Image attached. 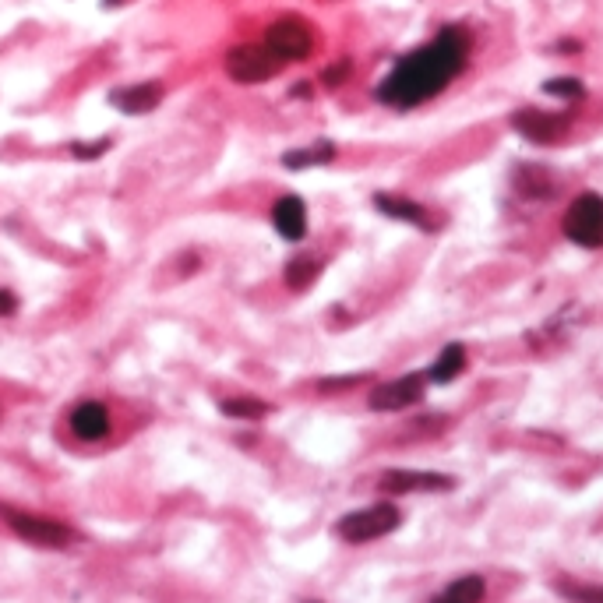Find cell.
<instances>
[{
  "label": "cell",
  "instance_id": "obj_1",
  "mask_svg": "<svg viewBox=\"0 0 603 603\" xmlns=\"http://www.w3.org/2000/svg\"><path fill=\"white\" fill-rule=\"evenodd\" d=\"M469 57V36L455 25L441 29L420 50L406 53L399 64L392 67V75L378 85V99L395 110H413V106L427 103L438 92H445L455 82Z\"/></svg>",
  "mask_w": 603,
  "mask_h": 603
},
{
  "label": "cell",
  "instance_id": "obj_2",
  "mask_svg": "<svg viewBox=\"0 0 603 603\" xmlns=\"http://www.w3.org/2000/svg\"><path fill=\"white\" fill-rule=\"evenodd\" d=\"M402 522V512L388 501H378V505L357 508V512L343 515L335 522V536L346 540V544H371V540H381V536L395 533Z\"/></svg>",
  "mask_w": 603,
  "mask_h": 603
},
{
  "label": "cell",
  "instance_id": "obj_3",
  "mask_svg": "<svg viewBox=\"0 0 603 603\" xmlns=\"http://www.w3.org/2000/svg\"><path fill=\"white\" fill-rule=\"evenodd\" d=\"M0 519L8 522L11 533L22 536L25 544H36V547H50V551H64L78 540V533L71 526L57 519H46V515H32V512H18V508H0Z\"/></svg>",
  "mask_w": 603,
  "mask_h": 603
},
{
  "label": "cell",
  "instance_id": "obj_4",
  "mask_svg": "<svg viewBox=\"0 0 603 603\" xmlns=\"http://www.w3.org/2000/svg\"><path fill=\"white\" fill-rule=\"evenodd\" d=\"M561 230L568 233V240L589 251H600L603 247V198L593 191L579 194V198L568 205L565 219H561Z\"/></svg>",
  "mask_w": 603,
  "mask_h": 603
},
{
  "label": "cell",
  "instance_id": "obj_5",
  "mask_svg": "<svg viewBox=\"0 0 603 603\" xmlns=\"http://www.w3.org/2000/svg\"><path fill=\"white\" fill-rule=\"evenodd\" d=\"M283 71V60L268 50L265 43H244L226 53V75L240 85H261Z\"/></svg>",
  "mask_w": 603,
  "mask_h": 603
},
{
  "label": "cell",
  "instance_id": "obj_6",
  "mask_svg": "<svg viewBox=\"0 0 603 603\" xmlns=\"http://www.w3.org/2000/svg\"><path fill=\"white\" fill-rule=\"evenodd\" d=\"M265 46L276 53L283 64H293V60H307V57H311L314 32H311V25H307L304 18L286 15V18H279V22L268 25Z\"/></svg>",
  "mask_w": 603,
  "mask_h": 603
},
{
  "label": "cell",
  "instance_id": "obj_7",
  "mask_svg": "<svg viewBox=\"0 0 603 603\" xmlns=\"http://www.w3.org/2000/svg\"><path fill=\"white\" fill-rule=\"evenodd\" d=\"M424 388H427V374L413 371V374H402V378H395V381H381L367 402H371V410H378V413H395V410H406V406L424 399Z\"/></svg>",
  "mask_w": 603,
  "mask_h": 603
},
{
  "label": "cell",
  "instance_id": "obj_8",
  "mask_svg": "<svg viewBox=\"0 0 603 603\" xmlns=\"http://www.w3.org/2000/svg\"><path fill=\"white\" fill-rule=\"evenodd\" d=\"M378 484L388 494H431V491H452L455 477L424 473V469H385Z\"/></svg>",
  "mask_w": 603,
  "mask_h": 603
},
{
  "label": "cell",
  "instance_id": "obj_9",
  "mask_svg": "<svg viewBox=\"0 0 603 603\" xmlns=\"http://www.w3.org/2000/svg\"><path fill=\"white\" fill-rule=\"evenodd\" d=\"M512 127L536 145L558 142L568 127V113H544V110H519L512 117Z\"/></svg>",
  "mask_w": 603,
  "mask_h": 603
},
{
  "label": "cell",
  "instance_id": "obj_10",
  "mask_svg": "<svg viewBox=\"0 0 603 603\" xmlns=\"http://www.w3.org/2000/svg\"><path fill=\"white\" fill-rule=\"evenodd\" d=\"M163 103V85L159 82H142V85H124V89L110 92V106H117L127 117H142V113H152Z\"/></svg>",
  "mask_w": 603,
  "mask_h": 603
},
{
  "label": "cell",
  "instance_id": "obj_11",
  "mask_svg": "<svg viewBox=\"0 0 603 603\" xmlns=\"http://www.w3.org/2000/svg\"><path fill=\"white\" fill-rule=\"evenodd\" d=\"M67 424H71L75 438H82V441H103L106 434H110V413H106L103 402L85 399V402H78L75 410H71Z\"/></svg>",
  "mask_w": 603,
  "mask_h": 603
},
{
  "label": "cell",
  "instance_id": "obj_12",
  "mask_svg": "<svg viewBox=\"0 0 603 603\" xmlns=\"http://www.w3.org/2000/svg\"><path fill=\"white\" fill-rule=\"evenodd\" d=\"M272 226L279 230V237L283 240H304L307 233V209L304 201L297 198V194H283V198L272 205Z\"/></svg>",
  "mask_w": 603,
  "mask_h": 603
},
{
  "label": "cell",
  "instance_id": "obj_13",
  "mask_svg": "<svg viewBox=\"0 0 603 603\" xmlns=\"http://www.w3.org/2000/svg\"><path fill=\"white\" fill-rule=\"evenodd\" d=\"M374 209L385 212V216L392 219H402V223H413V226H431L427 223V212L424 205H417V201L410 198H399V194H374Z\"/></svg>",
  "mask_w": 603,
  "mask_h": 603
},
{
  "label": "cell",
  "instance_id": "obj_14",
  "mask_svg": "<svg viewBox=\"0 0 603 603\" xmlns=\"http://www.w3.org/2000/svg\"><path fill=\"white\" fill-rule=\"evenodd\" d=\"M462 367H466V346L462 343H448L445 350L438 353V360H434L431 367H427V381H434V385H448V381H455L462 374Z\"/></svg>",
  "mask_w": 603,
  "mask_h": 603
},
{
  "label": "cell",
  "instance_id": "obj_15",
  "mask_svg": "<svg viewBox=\"0 0 603 603\" xmlns=\"http://www.w3.org/2000/svg\"><path fill=\"white\" fill-rule=\"evenodd\" d=\"M487 593V582L480 575H462V579L448 582L431 603H480Z\"/></svg>",
  "mask_w": 603,
  "mask_h": 603
},
{
  "label": "cell",
  "instance_id": "obj_16",
  "mask_svg": "<svg viewBox=\"0 0 603 603\" xmlns=\"http://www.w3.org/2000/svg\"><path fill=\"white\" fill-rule=\"evenodd\" d=\"M335 159V145L332 142H314L307 149H293L283 156L286 170H307V166H325Z\"/></svg>",
  "mask_w": 603,
  "mask_h": 603
},
{
  "label": "cell",
  "instance_id": "obj_17",
  "mask_svg": "<svg viewBox=\"0 0 603 603\" xmlns=\"http://www.w3.org/2000/svg\"><path fill=\"white\" fill-rule=\"evenodd\" d=\"M318 272H321V261L314 258V254H297V258L286 261L283 279L290 290H307V286L318 279Z\"/></svg>",
  "mask_w": 603,
  "mask_h": 603
},
{
  "label": "cell",
  "instance_id": "obj_18",
  "mask_svg": "<svg viewBox=\"0 0 603 603\" xmlns=\"http://www.w3.org/2000/svg\"><path fill=\"white\" fill-rule=\"evenodd\" d=\"M515 187H519L522 194H529V198H551L554 194V180L544 166H522V170L515 173Z\"/></svg>",
  "mask_w": 603,
  "mask_h": 603
},
{
  "label": "cell",
  "instance_id": "obj_19",
  "mask_svg": "<svg viewBox=\"0 0 603 603\" xmlns=\"http://www.w3.org/2000/svg\"><path fill=\"white\" fill-rule=\"evenodd\" d=\"M219 413L237 417V420H261V417H268V402H261V399H223L219 402Z\"/></svg>",
  "mask_w": 603,
  "mask_h": 603
},
{
  "label": "cell",
  "instance_id": "obj_20",
  "mask_svg": "<svg viewBox=\"0 0 603 603\" xmlns=\"http://www.w3.org/2000/svg\"><path fill=\"white\" fill-rule=\"evenodd\" d=\"M561 596H568L572 603H603V586H586V582H558Z\"/></svg>",
  "mask_w": 603,
  "mask_h": 603
},
{
  "label": "cell",
  "instance_id": "obj_21",
  "mask_svg": "<svg viewBox=\"0 0 603 603\" xmlns=\"http://www.w3.org/2000/svg\"><path fill=\"white\" fill-rule=\"evenodd\" d=\"M547 96H558V99H582L586 96V89H582L579 78H554V82L544 85Z\"/></svg>",
  "mask_w": 603,
  "mask_h": 603
},
{
  "label": "cell",
  "instance_id": "obj_22",
  "mask_svg": "<svg viewBox=\"0 0 603 603\" xmlns=\"http://www.w3.org/2000/svg\"><path fill=\"white\" fill-rule=\"evenodd\" d=\"M110 138H99V142H75L71 145V156L75 159H99L106 156V149H110Z\"/></svg>",
  "mask_w": 603,
  "mask_h": 603
},
{
  "label": "cell",
  "instance_id": "obj_23",
  "mask_svg": "<svg viewBox=\"0 0 603 603\" xmlns=\"http://www.w3.org/2000/svg\"><path fill=\"white\" fill-rule=\"evenodd\" d=\"M346 75H350V60H339L325 71V85H343Z\"/></svg>",
  "mask_w": 603,
  "mask_h": 603
},
{
  "label": "cell",
  "instance_id": "obj_24",
  "mask_svg": "<svg viewBox=\"0 0 603 603\" xmlns=\"http://www.w3.org/2000/svg\"><path fill=\"white\" fill-rule=\"evenodd\" d=\"M15 307H18V300L11 297L8 290H0V314H11V311H15Z\"/></svg>",
  "mask_w": 603,
  "mask_h": 603
}]
</instances>
